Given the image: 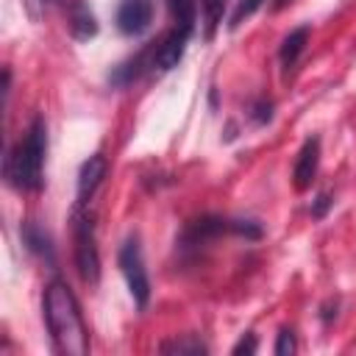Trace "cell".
<instances>
[{
	"mask_svg": "<svg viewBox=\"0 0 356 356\" xmlns=\"http://www.w3.org/2000/svg\"><path fill=\"white\" fill-rule=\"evenodd\" d=\"M44 159H47V125L44 117H33L25 136L6 153L3 178L17 192H39L44 186Z\"/></svg>",
	"mask_w": 356,
	"mask_h": 356,
	"instance_id": "7a4b0ae2",
	"label": "cell"
},
{
	"mask_svg": "<svg viewBox=\"0 0 356 356\" xmlns=\"http://www.w3.org/2000/svg\"><path fill=\"white\" fill-rule=\"evenodd\" d=\"M275 356H289L298 350V342H295V331L292 328H281L278 331V339H275Z\"/></svg>",
	"mask_w": 356,
	"mask_h": 356,
	"instance_id": "ffe728a7",
	"label": "cell"
},
{
	"mask_svg": "<svg viewBox=\"0 0 356 356\" xmlns=\"http://www.w3.org/2000/svg\"><path fill=\"white\" fill-rule=\"evenodd\" d=\"M114 22L122 36H142L153 22V0H120Z\"/></svg>",
	"mask_w": 356,
	"mask_h": 356,
	"instance_id": "52a82bcc",
	"label": "cell"
},
{
	"mask_svg": "<svg viewBox=\"0 0 356 356\" xmlns=\"http://www.w3.org/2000/svg\"><path fill=\"white\" fill-rule=\"evenodd\" d=\"M72 253H75V267L78 275L86 284H97L100 281V253H97V236H95V214L75 203L72 209Z\"/></svg>",
	"mask_w": 356,
	"mask_h": 356,
	"instance_id": "3957f363",
	"label": "cell"
},
{
	"mask_svg": "<svg viewBox=\"0 0 356 356\" xmlns=\"http://www.w3.org/2000/svg\"><path fill=\"white\" fill-rule=\"evenodd\" d=\"M42 309H44V325H47V334H50L56 350L64 356H86L89 334H86V325L81 317V306H78L72 289L61 278H53L44 286Z\"/></svg>",
	"mask_w": 356,
	"mask_h": 356,
	"instance_id": "6da1fadb",
	"label": "cell"
},
{
	"mask_svg": "<svg viewBox=\"0 0 356 356\" xmlns=\"http://www.w3.org/2000/svg\"><path fill=\"white\" fill-rule=\"evenodd\" d=\"M106 172H108L106 156H100V153L89 156V159L81 164V170H78V200H75V203L86 206V203L92 200V195L97 192V186L103 184Z\"/></svg>",
	"mask_w": 356,
	"mask_h": 356,
	"instance_id": "9c48e42d",
	"label": "cell"
},
{
	"mask_svg": "<svg viewBox=\"0 0 356 356\" xmlns=\"http://www.w3.org/2000/svg\"><path fill=\"white\" fill-rule=\"evenodd\" d=\"M117 264H120V273H122V278H125V284H128V292H131L134 303H136L139 309H145L147 300H150V278H147V270H145L139 236H128V239L120 245Z\"/></svg>",
	"mask_w": 356,
	"mask_h": 356,
	"instance_id": "277c9868",
	"label": "cell"
},
{
	"mask_svg": "<svg viewBox=\"0 0 356 356\" xmlns=\"http://www.w3.org/2000/svg\"><path fill=\"white\" fill-rule=\"evenodd\" d=\"M317 164H320V139L317 136H309L303 142V147L298 150V159H295V167H292V184L298 192H306L317 175Z\"/></svg>",
	"mask_w": 356,
	"mask_h": 356,
	"instance_id": "ba28073f",
	"label": "cell"
},
{
	"mask_svg": "<svg viewBox=\"0 0 356 356\" xmlns=\"http://www.w3.org/2000/svg\"><path fill=\"white\" fill-rule=\"evenodd\" d=\"M231 228H234V236H242V239H250V242L264 236V231L256 220H231Z\"/></svg>",
	"mask_w": 356,
	"mask_h": 356,
	"instance_id": "d6986e66",
	"label": "cell"
},
{
	"mask_svg": "<svg viewBox=\"0 0 356 356\" xmlns=\"http://www.w3.org/2000/svg\"><path fill=\"white\" fill-rule=\"evenodd\" d=\"M67 28L75 42H89L97 36V17L86 0H70L67 6Z\"/></svg>",
	"mask_w": 356,
	"mask_h": 356,
	"instance_id": "30bf717a",
	"label": "cell"
},
{
	"mask_svg": "<svg viewBox=\"0 0 356 356\" xmlns=\"http://www.w3.org/2000/svg\"><path fill=\"white\" fill-rule=\"evenodd\" d=\"M195 31L186 28H172L170 33H164L156 44H150V72L153 75H167L170 70H175L186 53V44L192 39Z\"/></svg>",
	"mask_w": 356,
	"mask_h": 356,
	"instance_id": "5b68a950",
	"label": "cell"
},
{
	"mask_svg": "<svg viewBox=\"0 0 356 356\" xmlns=\"http://www.w3.org/2000/svg\"><path fill=\"white\" fill-rule=\"evenodd\" d=\"M309 33H312L309 25H298V28H292V31L284 36V42H281V47H278V61H281L284 70H289V67L298 64V58H300L306 42H309Z\"/></svg>",
	"mask_w": 356,
	"mask_h": 356,
	"instance_id": "4fadbf2b",
	"label": "cell"
},
{
	"mask_svg": "<svg viewBox=\"0 0 356 356\" xmlns=\"http://www.w3.org/2000/svg\"><path fill=\"white\" fill-rule=\"evenodd\" d=\"M222 234H234L231 220H228V217H217V214H203V217L192 220V222L181 231L178 248H181V250H197L200 245H209L211 239H217V236H222Z\"/></svg>",
	"mask_w": 356,
	"mask_h": 356,
	"instance_id": "8992f818",
	"label": "cell"
},
{
	"mask_svg": "<svg viewBox=\"0 0 356 356\" xmlns=\"http://www.w3.org/2000/svg\"><path fill=\"white\" fill-rule=\"evenodd\" d=\"M264 3H267V0H239V3L234 6V11H231L228 28H231V31H236V28H239V25H242L248 17H253V14H256V11H259Z\"/></svg>",
	"mask_w": 356,
	"mask_h": 356,
	"instance_id": "e0dca14e",
	"label": "cell"
},
{
	"mask_svg": "<svg viewBox=\"0 0 356 356\" xmlns=\"http://www.w3.org/2000/svg\"><path fill=\"white\" fill-rule=\"evenodd\" d=\"M19 236H22V245H25L33 256H39L42 261H47L50 267L56 264V248H53V239H50V234H47L36 220H25V222L19 225Z\"/></svg>",
	"mask_w": 356,
	"mask_h": 356,
	"instance_id": "8fae6325",
	"label": "cell"
},
{
	"mask_svg": "<svg viewBox=\"0 0 356 356\" xmlns=\"http://www.w3.org/2000/svg\"><path fill=\"white\" fill-rule=\"evenodd\" d=\"M203 6V28H206V39L214 36L220 19H222V8H225V0H200Z\"/></svg>",
	"mask_w": 356,
	"mask_h": 356,
	"instance_id": "2e32d148",
	"label": "cell"
},
{
	"mask_svg": "<svg viewBox=\"0 0 356 356\" xmlns=\"http://www.w3.org/2000/svg\"><path fill=\"white\" fill-rule=\"evenodd\" d=\"M142 72H150V47H145L136 56H131L122 64H117L111 70V75H108V83L117 86V89H122V86H131Z\"/></svg>",
	"mask_w": 356,
	"mask_h": 356,
	"instance_id": "7c38bea8",
	"label": "cell"
},
{
	"mask_svg": "<svg viewBox=\"0 0 356 356\" xmlns=\"http://www.w3.org/2000/svg\"><path fill=\"white\" fill-rule=\"evenodd\" d=\"M331 206H334V197H331L328 192H320V195L312 200V217H314V220H323Z\"/></svg>",
	"mask_w": 356,
	"mask_h": 356,
	"instance_id": "44dd1931",
	"label": "cell"
},
{
	"mask_svg": "<svg viewBox=\"0 0 356 356\" xmlns=\"http://www.w3.org/2000/svg\"><path fill=\"white\" fill-rule=\"evenodd\" d=\"M256 350H259V339H256V334H253V331H248V334L234 345V350H231V353H234V356H242V353H245V356H250V353H256Z\"/></svg>",
	"mask_w": 356,
	"mask_h": 356,
	"instance_id": "7402d4cb",
	"label": "cell"
},
{
	"mask_svg": "<svg viewBox=\"0 0 356 356\" xmlns=\"http://www.w3.org/2000/svg\"><path fill=\"white\" fill-rule=\"evenodd\" d=\"M273 108H275V106H273L270 97H256V100L248 106V117H250L253 125L261 128V125H267V122L273 120Z\"/></svg>",
	"mask_w": 356,
	"mask_h": 356,
	"instance_id": "ac0fdd59",
	"label": "cell"
},
{
	"mask_svg": "<svg viewBox=\"0 0 356 356\" xmlns=\"http://www.w3.org/2000/svg\"><path fill=\"white\" fill-rule=\"evenodd\" d=\"M159 350H161V353H192V356H200V353H209V345H206L200 337L189 334V337H184V339L164 342Z\"/></svg>",
	"mask_w": 356,
	"mask_h": 356,
	"instance_id": "9a60e30c",
	"label": "cell"
},
{
	"mask_svg": "<svg viewBox=\"0 0 356 356\" xmlns=\"http://www.w3.org/2000/svg\"><path fill=\"white\" fill-rule=\"evenodd\" d=\"M25 6L31 8V17L39 19L42 17V8H44V0H25Z\"/></svg>",
	"mask_w": 356,
	"mask_h": 356,
	"instance_id": "603a6c76",
	"label": "cell"
},
{
	"mask_svg": "<svg viewBox=\"0 0 356 356\" xmlns=\"http://www.w3.org/2000/svg\"><path fill=\"white\" fill-rule=\"evenodd\" d=\"M167 6L172 14V22L178 28L195 31V25H197V3L195 0H167Z\"/></svg>",
	"mask_w": 356,
	"mask_h": 356,
	"instance_id": "5bb4252c",
	"label": "cell"
}]
</instances>
